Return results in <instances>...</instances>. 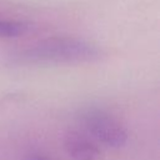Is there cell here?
<instances>
[{
	"mask_svg": "<svg viewBox=\"0 0 160 160\" xmlns=\"http://www.w3.org/2000/svg\"><path fill=\"white\" fill-rule=\"evenodd\" d=\"M100 58V50L81 39L52 38L44 40L19 54L25 64H62L92 61Z\"/></svg>",
	"mask_w": 160,
	"mask_h": 160,
	"instance_id": "obj_1",
	"label": "cell"
},
{
	"mask_svg": "<svg viewBox=\"0 0 160 160\" xmlns=\"http://www.w3.org/2000/svg\"><path fill=\"white\" fill-rule=\"evenodd\" d=\"M80 121L86 132L98 142L108 148H121L128 141V132L122 124L102 109L88 108L80 114Z\"/></svg>",
	"mask_w": 160,
	"mask_h": 160,
	"instance_id": "obj_2",
	"label": "cell"
},
{
	"mask_svg": "<svg viewBox=\"0 0 160 160\" xmlns=\"http://www.w3.org/2000/svg\"><path fill=\"white\" fill-rule=\"evenodd\" d=\"M65 151L74 160H100L101 150L94 140L76 131L69 132L64 139Z\"/></svg>",
	"mask_w": 160,
	"mask_h": 160,
	"instance_id": "obj_3",
	"label": "cell"
},
{
	"mask_svg": "<svg viewBox=\"0 0 160 160\" xmlns=\"http://www.w3.org/2000/svg\"><path fill=\"white\" fill-rule=\"evenodd\" d=\"M28 30L26 24L15 20H0V38H18L21 36Z\"/></svg>",
	"mask_w": 160,
	"mask_h": 160,
	"instance_id": "obj_4",
	"label": "cell"
},
{
	"mask_svg": "<svg viewBox=\"0 0 160 160\" xmlns=\"http://www.w3.org/2000/svg\"><path fill=\"white\" fill-rule=\"evenodd\" d=\"M28 160H49V159H45V158H41V156H32V158H29Z\"/></svg>",
	"mask_w": 160,
	"mask_h": 160,
	"instance_id": "obj_5",
	"label": "cell"
}]
</instances>
